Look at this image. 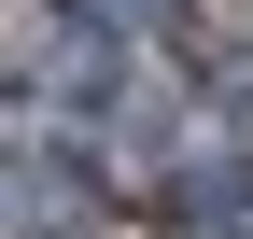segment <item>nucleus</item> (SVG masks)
Returning a JSON list of instances; mask_svg holds the SVG:
<instances>
[{"label": "nucleus", "instance_id": "f257e3e1", "mask_svg": "<svg viewBox=\"0 0 253 239\" xmlns=\"http://www.w3.org/2000/svg\"><path fill=\"white\" fill-rule=\"evenodd\" d=\"M155 211H169V239H253V155H183Z\"/></svg>", "mask_w": 253, "mask_h": 239}, {"label": "nucleus", "instance_id": "f03ea898", "mask_svg": "<svg viewBox=\"0 0 253 239\" xmlns=\"http://www.w3.org/2000/svg\"><path fill=\"white\" fill-rule=\"evenodd\" d=\"M71 14H99L113 42H155V28H183V0H71Z\"/></svg>", "mask_w": 253, "mask_h": 239}]
</instances>
